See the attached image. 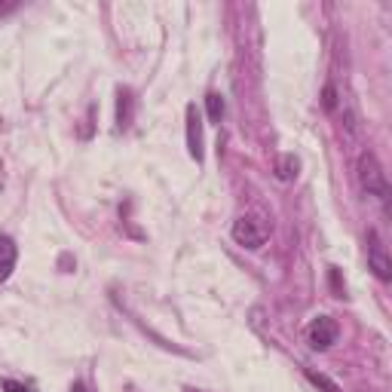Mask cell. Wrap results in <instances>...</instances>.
<instances>
[{"label":"cell","mask_w":392,"mask_h":392,"mask_svg":"<svg viewBox=\"0 0 392 392\" xmlns=\"http://www.w3.org/2000/svg\"><path fill=\"white\" fill-rule=\"evenodd\" d=\"M187 392H196V389H187Z\"/></svg>","instance_id":"2e32d148"},{"label":"cell","mask_w":392,"mask_h":392,"mask_svg":"<svg viewBox=\"0 0 392 392\" xmlns=\"http://www.w3.org/2000/svg\"><path fill=\"white\" fill-rule=\"evenodd\" d=\"M322 104H325V111H334V108H337V89H334V86H325Z\"/></svg>","instance_id":"7c38bea8"},{"label":"cell","mask_w":392,"mask_h":392,"mask_svg":"<svg viewBox=\"0 0 392 392\" xmlns=\"http://www.w3.org/2000/svg\"><path fill=\"white\" fill-rule=\"evenodd\" d=\"M16 261H19V248L10 236H0V282H6L16 270Z\"/></svg>","instance_id":"8992f818"},{"label":"cell","mask_w":392,"mask_h":392,"mask_svg":"<svg viewBox=\"0 0 392 392\" xmlns=\"http://www.w3.org/2000/svg\"><path fill=\"white\" fill-rule=\"evenodd\" d=\"M233 239H236L242 248H252L254 252V248H261L263 239H267V227H263L261 218L242 215V218H236V224H233Z\"/></svg>","instance_id":"7a4b0ae2"},{"label":"cell","mask_w":392,"mask_h":392,"mask_svg":"<svg viewBox=\"0 0 392 392\" xmlns=\"http://www.w3.org/2000/svg\"><path fill=\"white\" fill-rule=\"evenodd\" d=\"M16 10V3H0V16H3V12H12Z\"/></svg>","instance_id":"5bb4252c"},{"label":"cell","mask_w":392,"mask_h":392,"mask_svg":"<svg viewBox=\"0 0 392 392\" xmlns=\"http://www.w3.org/2000/svg\"><path fill=\"white\" fill-rule=\"evenodd\" d=\"M184 117H187V153L196 162H203V156H205L203 153V117H199L196 104H187Z\"/></svg>","instance_id":"5b68a950"},{"label":"cell","mask_w":392,"mask_h":392,"mask_svg":"<svg viewBox=\"0 0 392 392\" xmlns=\"http://www.w3.org/2000/svg\"><path fill=\"white\" fill-rule=\"evenodd\" d=\"M71 392H86V386H83V383H74V386H71Z\"/></svg>","instance_id":"9a60e30c"},{"label":"cell","mask_w":392,"mask_h":392,"mask_svg":"<svg viewBox=\"0 0 392 392\" xmlns=\"http://www.w3.org/2000/svg\"><path fill=\"white\" fill-rule=\"evenodd\" d=\"M328 279H331L334 297H346V285L340 282V270H337V267H328Z\"/></svg>","instance_id":"8fae6325"},{"label":"cell","mask_w":392,"mask_h":392,"mask_svg":"<svg viewBox=\"0 0 392 392\" xmlns=\"http://www.w3.org/2000/svg\"><path fill=\"white\" fill-rule=\"evenodd\" d=\"M3 386L10 389V392H31V389H28V386H22V383H12V380H6Z\"/></svg>","instance_id":"4fadbf2b"},{"label":"cell","mask_w":392,"mask_h":392,"mask_svg":"<svg viewBox=\"0 0 392 392\" xmlns=\"http://www.w3.org/2000/svg\"><path fill=\"white\" fill-rule=\"evenodd\" d=\"M205 108H209L212 123H221V117H224V98H221V92H209L205 95Z\"/></svg>","instance_id":"9c48e42d"},{"label":"cell","mask_w":392,"mask_h":392,"mask_svg":"<svg viewBox=\"0 0 392 392\" xmlns=\"http://www.w3.org/2000/svg\"><path fill=\"white\" fill-rule=\"evenodd\" d=\"M368 267L374 270V276L380 282L392 279V261H389L386 245H383V239H380V233H377V230L368 233Z\"/></svg>","instance_id":"3957f363"},{"label":"cell","mask_w":392,"mask_h":392,"mask_svg":"<svg viewBox=\"0 0 392 392\" xmlns=\"http://www.w3.org/2000/svg\"><path fill=\"white\" fill-rule=\"evenodd\" d=\"M359 184L362 190L377 199H389V181H386V172H383L380 160H377L371 151H365L359 156Z\"/></svg>","instance_id":"6da1fadb"},{"label":"cell","mask_w":392,"mask_h":392,"mask_svg":"<svg viewBox=\"0 0 392 392\" xmlns=\"http://www.w3.org/2000/svg\"><path fill=\"white\" fill-rule=\"evenodd\" d=\"M306 340H310L312 349H328V346H334V340H337V322H334L331 316L312 319L310 328H306Z\"/></svg>","instance_id":"277c9868"},{"label":"cell","mask_w":392,"mask_h":392,"mask_svg":"<svg viewBox=\"0 0 392 392\" xmlns=\"http://www.w3.org/2000/svg\"><path fill=\"white\" fill-rule=\"evenodd\" d=\"M306 380L312 383V386H319V389H325V392H340V386L331 380V377H325V374H319V371H312V368H306Z\"/></svg>","instance_id":"30bf717a"},{"label":"cell","mask_w":392,"mask_h":392,"mask_svg":"<svg viewBox=\"0 0 392 392\" xmlns=\"http://www.w3.org/2000/svg\"><path fill=\"white\" fill-rule=\"evenodd\" d=\"M132 113H135V98L129 89L117 92V129H129L132 126Z\"/></svg>","instance_id":"52a82bcc"},{"label":"cell","mask_w":392,"mask_h":392,"mask_svg":"<svg viewBox=\"0 0 392 392\" xmlns=\"http://www.w3.org/2000/svg\"><path fill=\"white\" fill-rule=\"evenodd\" d=\"M297 172H301V160H297L295 153H285L279 160V166H276V175H279V181H295Z\"/></svg>","instance_id":"ba28073f"}]
</instances>
